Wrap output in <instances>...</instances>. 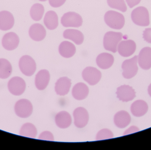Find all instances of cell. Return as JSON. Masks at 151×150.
Listing matches in <instances>:
<instances>
[{
    "mask_svg": "<svg viewBox=\"0 0 151 150\" xmlns=\"http://www.w3.org/2000/svg\"><path fill=\"white\" fill-rule=\"evenodd\" d=\"M39 139L45 141H54V137L52 133L49 131H45L40 134Z\"/></svg>",
    "mask_w": 151,
    "mask_h": 150,
    "instance_id": "cell-32",
    "label": "cell"
},
{
    "mask_svg": "<svg viewBox=\"0 0 151 150\" xmlns=\"http://www.w3.org/2000/svg\"><path fill=\"white\" fill-rule=\"evenodd\" d=\"M143 38L145 41L151 43V28H146L143 32Z\"/></svg>",
    "mask_w": 151,
    "mask_h": 150,
    "instance_id": "cell-34",
    "label": "cell"
},
{
    "mask_svg": "<svg viewBox=\"0 0 151 150\" xmlns=\"http://www.w3.org/2000/svg\"><path fill=\"white\" fill-rule=\"evenodd\" d=\"M44 8L40 4L36 3L32 5L30 10L31 17L35 21H40L43 17Z\"/></svg>",
    "mask_w": 151,
    "mask_h": 150,
    "instance_id": "cell-29",
    "label": "cell"
},
{
    "mask_svg": "<svg viewBox=\"0 0 151 150\" xmlns=\"http://www.w3.org/2000/svg\"><path fill=\"white\" fill-rule=\"evenodd\" d=\"M61 21L65 27H78L82 25L83 19L78 13L70 12L64 14Z\"/></svg>",
    "mask_w": 151,
    "mask_h": 150,
    "instance_id": "cell-8",
    "label": "cell"
},
{
    "mask_svg": "<svg viewBox=\"0 0 151 150\" xmlns=\"http://www.w3.org/2000/svg\"><path fill=\"white\" fill-rule=\"evenodd\" d=\"M29 35L31 39L35 41H40L46 37V30L44 27L40 24H33L30 27Z\"/></svg>",
    "mask_w": 151,
    "mask_h": 150,
    "instance_id": "cell-16",
    "label": "cell"
},
{
    "mask_svg": "<svg viewBox=\"0 0 151 150\" xmlns=\"http://www.w3.org/2000/svg\"><path fill=\"white\" fill-rule=\"evenodd\" d=\"M12 71L10 63L5 58H0V79H7L11 75Z\"/></svg>",
    "mask_w": 151,
    "mask_h": 150,
    "instance_id": "cell-28",
    "label": "cell"
},
{
    "mask_svg": "<svg viewBox=\"0 0 151 150\" xmlns=\"http://www.w3.org/2000/svg\"><path fill=\"white\" fill-rule=\"evenodd\" d=\"M39 1H46L47 0H39Z\"/></svg>",
    "mask_w": 151,
    "mask_h": 150,
    "instance_id": "cell-38",
    "label": "cell"
},
{
    "mask_svg": "<svg viewBox=\"0 0 151 150\" xmlns=\"http://www.w3.org/2000/svg\"><path fill=\"white\" fill-rule=\"evenodd\" d=\"M19 66L21 72L27 76L33 75L36 70L35 61L30 56L25 55L20 58Z\"/></svg>",
    "mask_w": 151,
    "mask_h": 150,
    "instance_id": "cell-5",
    "label": "cell"
},
{
    "mask_svg": "<svg viewBox=\"0 0 151 150\" xmlns=\"http://www.w3.org/2000/svg\"><path fill=\"white\" fill-rule=\"evenodd\" d=\"M19 39L15 33L10 32L5 34L2 39V44L5 49L12 50L17 48L19 44Z\"/></svg>",
    "mask_w": 151,
    "mask_h": 150,
    "instance_id": "cell-11",
    "label": "cell"
},
{
    "mask_svg": "<svg viewBox=\"0 0 151 150\" xmlns=\"http://www.w3.org/2000/svg\"><path fill=\"white\" fill-rule=\"evenodd\" d=\"M131 19L135 24L140 26H148L150 24L149 11L143 6L137 7L132 11Z\"/></svg>",
    "mask_w": 151,
    "mask_h": 150,
    "instance_id": "cell-3",
    "label": "cell"
},
{
    "mask_svg": "<svg viewBox=\"0 0 151 150\" xmlns=\"http://www.w3.org/2000/svg\"><path fill=\"white\" fill-rule=\"evenodd\" d=\"M136 50V44L132 40L121 42L118 47V51L122 56L128 57L132 56Z\"/></svg>",
    "mask_w": 151,
    "mask_h": 150,
    "instance_id": "cell-13",
    "label": "cell"
},
{
    "mask_svg": "<svg viewBox=\"0 0 151 150\" xmlns=\"http://www.w3.org/2000/svg\"><path fill=\"white\" fill-rule=\"evenodd\" d=\"M148 93H149V95L151 97V84L148 87Z\"/></svg>",
    "mask_w": 151,
    "mask_h": 150,
    "instance_id": "cell-37",
    "label": "cell"
},
{
    "mask_svg": "<svg viewBox=\"0 0 151 150\" xmlns=\"http://www.w3.org/2000/svg\"><path fill=\"white\" fill-rule=\"evenodd\" d=\"M26 87V84L25 81L18 76L12 78L8 82V89L13 95H21L24 92Z\"/></svg>",
    "mask_w": 151,
    "mask_h": 150,
    "instance_id": "cell-7",
    "label": "cell"
},
{
    "mask_svg": "<svg viewBox=\"0 0 151 150\" xmlns=\"http://www.w3.org/2000/svg\"><path fill=\"white\" fill-rule=\"evenodd\" d=\"M114 124L117 127L123 128L127 126L131 121V117L128 112L125 111L118 112L114 116Z\"/></svg>",
    "mask_w": 151,
    "mask_h": 150,
    "instance_id": "cell-20",
    "label": "cell"
},
{
    "mask_svg": "<svg viewBox=\"0 0 151 150\" xmlns=\"http://www.w3.org/2000/svg\"><path fill=\"white\" fill-rule=\"evenodd\" d=\"M71 86V80L66 77H62L55 83V90L58 95L65 96L70 91Z\"/></svg>",
    "mask_w": 151,
    "mask_h": 150,
    "instance_id": "cell-17",
    "label": "cell"
},
{
    "mask_svg": "<svg viewBox=\"0 0 151 150\" xmlns=\"http://www.w3.org/2000/svg\"><path fill=\"white\" fill-rule=\"evenodd\" d=\"M104 21L109 27L117 30L122 29L125 23V17L122 14L112 10L105 13Z\"/></svg>",
    "mask_w": 151,
    "mask_h": 150,
    "instance_id": "cell-1",
    "label": "cell"
},
{
    "mask_svg": "<svg viewBox=\"0 0 151 150\" xmlns=\"http://www.w3.org/2000/svg\"><path fill=\"white\" fill-rule=\"evenodd\" d=\"M14 25V17L10 12L7 11L0 12V30H10L13 27Z\"/></svg>",
    "mask_w": 151,
    "mask_h": 150,
    "instance_id": "cell-18",
    "label": "cell"
},
{
    "mask_svg": "<svg viewBox=\"0 0 151 150\" xmlns=\"http://www.w3.org/2000/svg\"><path fill=\"white\" fill-rule=\"evenodd\" d=\"M117 97L123 102L132 101L136 97V92L132 87L129 85H123L117 88Z\"/></svg>",
    "mask_w": 151,
    "mask_h": 150,
    "instance_id": "cell-12",
    "label": "cell"
},
{
    "mask_svg": "<svg viewBox=\"0 0 151 150\" xmlns=\"http://www.w3.org/2000/svg\"><path fill=\"white\" fill-rule=\"evenodd\" d=\"M63 37L74 42L77 45H81L83 42L84 36L82 33L75 29H66L63 32Z\"/></svg>",
    "mask_w": 151,
    "mask_h": 150,
    "instance_id": "cell-25",
    "label": "cell"
},
{
    "mask_svg": "<svg viewBox=\"0 0 151 150\" xmlns=\"http://www.w3.org/2000/svg\"><path fill=\"white\" fill-rule=\"evenodd\" d=\"M50 80V74L47 70H42L35 76V85L37 89L43 90L47 87Z\"/></svg>",
    "mask_w": 151,
    "mask_h": 150,
    "instance_id": "cell-15",
    "label": "cell"
},
{
    "mask_svg": "<svg viewBox=\"0 0 151 150\" xmlns=\"http://www.w3.org/2000/svg\"><path fill=\"white\" fill-rule=\"evenodd\" d=\"M43 21L46 27L49 30H54L58 26V17L53 11H49L46 13Z\"/></svg>",
    "mask_w": 151,
    "mask_h": 150,
    "instance_id": "cell-26",
    "label": "cell"
},
{
    "mask_svg": "<svg viewBox=\"0 0 151 150\" xmlns=\"http://www.w3.org/2000/svg\"><path fill=\"white\" fill-rule=\"evenodd\" d=\"M74 125L78 128H81L86 126L89 120L88 112L83 107H78L73 112Z\"/></svg>",
    "mask_w": 151,
    "mask_h": 150,
    "instance_id": "cell-10",
    "label": "cell"
},
{
    "mask_svg": "<svg viewBox=\"0 0 151 150\" xmlns=\"http://www.w3.org/2000/svg\"><path fill=\"white\" fill-rule=\"evenodd\" d=\"M130 110L134 116L136 117H142L148 111V104L143 100H137L132 104Z\"/></svg>",
    "mask_w": 151,
    "mask_h": 150,
    "instance_id": "cell-23",
    "label": "cell"
},
{
    "mask_svg": "<svg viewBox=\"0 0 151 150\" xmlns=\"http://www.w3.org/2000/svg\"><path fill=\"white\" fill-rule=\"evenodd\" d=\"M66 0H49L50 4L54 8L61 7L66 1Z\"/></svg>",
    "mask_w": 151,
    "mask_h": 150,
    "instance_id": "cell-33",
    "label": "cell"
},
{
    "mask_svg": "<svg viewBox=\"0 0 151 150\" xmlns=\"http://www.w3.org/2000/svg\"><path fill=\"white\" fill-rule=\"evenodd\" d=\"M83 79L91 86L97 84L102 77L101 72L95 67L89 66L83 70L82 74Z\"/></svg>",
    "mask_w": 151,
    "mask_h": 150,
    "instance_id": "cell-9",
    "label": "cell"
},
{
    "mask_svg": "<svg viewBox=\"0 0 151 150\" xmlns=\"http://www.w3.org/2000/svg\"><path fill=\"white\" fill-rule=\"evenodd\" d=\"M55 121L58 127L64 129L70 126L72 120L69 112L63 111L57 114L55 118Z\"/></svg>",
    "mask_w": 151,
    "mask_h": 150,
    "instance_id": "cell-19",
    "label": "cell"
},
{
    "mask_svg": "<svg viewBox=\"0 0 151 150\" xmlns=\"http://www.w3.org/2000/svg\"><path fill=\"white\" fill-rule=\"evenodd\" d=\"M97 65L101 69H109L113 64L114 58L109 53H102L99 54L96 59Z\"/></svg>",
    "mask_w": 151,
    "mask_h": 150,
    "instance_id": "cell-21",
    "label": "cell"
},
{
    "mask_svg": "<svg viewBox=\"0 0 151 150\" xmlns=\"http://www.w3.org/2000/svg\"><path fill=\"white\" fill-rule=\"evenodd\" d=\"M37 134V130L34 125L32 123H27L24 124L19 131L21 136L28 138H35Z\"/></svg>",
    "mask_w": 151,
    "mask_h": 150,
    "instance_id": "cell-27",
    "label": "cell"
},
{
    "mask_svg": "<svg viewBox=\"0 0 151 150\" xmlns=\"http://www.w3.org/2000/svg\"><path fill=\"white\" fill-rule=\"evenodd\" d=\"M14 110L18 117L26 118L30 117L32 113V105L27 99H20L15 104Z\"/></svg>",
    "mask_w": 151,
    "mask_h": 150,
    "instance_id": "cell-4",
    "label": "cell"
},
{
    "mask_svg": "<svg viewBox=\"0 0 151 150\" xmlns=\"http://www.w3.org/2000/svg\"><path fill=\"white\" fill-rule=\"evenodd\" d=\"M76 49L75 45L70 42L65 41L59 45V52L61 56L65 58H70L75 55Z\"/></svg>",
    "mask_w": 151,
    "mask_h": 150,
    "instance_id": "cell-24",
    "label": "cell"
},
{
    "mask_svg": "<svg viewBox=\"0 0 151 150\" xmlns=\"http://www.w3.org/2000/svg\"><path fill=\"white\" fill-rule=\"evenodd\" d=\"M88 87L82 82L77 83L73 87L72 89L73 96L77 100H83L85 99L89 94Z\"/></svg>",
    "mask_w": 151,
    "mask_h": 150,
    "instance_id": "cell-22",
    "label": "cell"
},
{
    "mask_svg": "<svg viewBox=\"0 0 151 150\" xmlns=\"http://www.w3.org/2000/svg\"><path fill=\"white\" fill-rule=\"evenodd\" d=\"M126 1L129 6L130 8H132L134 6L139 4L141 0H126Z\"/></svg>",
    "mask_w": 151,
    "mask_h": 150,
    "instance_id": "cell-36",
    "label": "cell"
},
{
    "mask_svg": "<svg viewBox=\"0 0 151 150\" xmlns=\"http://www.w3.org/2000/svg\"><path fill=\"white\" fill-rule=\"evenodd\" d=\"M138 56H136L132 58L127 59L123 62L122 68L123 70L122 75L127 79H130L134 77L138 71L137 63Z\"/></svg>",
    "mask_w": 151,
    "mask_h": 150,
    "instance_id": "cell-6",
    "label": "cell"
},
{
    "mask_svg": "<svg viewBox=\"0 0 151 150\" xmlns=\"http://www.w3.org/2000/svg\"><path fill=\"white\" fill-rule=\"evenodd\" d=\"M114 135L112 132L108 129L104 128L99 131L96 136V141L106 140L113 138Z\"/></svg>",
    "mask_w": 151,
    "mask_h": 150,
    "instance_id": "cell-31",
    "label": "cell"
},
{
    "mask_svg": "<svg viewBox=\"0 0 151 150\" xmlns=\"http://www.w3.org/2000/svg\"><path fill=\"white\" fill-rule=\"evenodd\" d=\"M107 4L111 8L116 9L122 12L127 11V5L124 0H107Z\"/></svg>",
    "mask_w": 151,
    "mask_h": 150,
    "instance_id": "cell-30",
    "label": "cell"
},
{
    "mask_svg": "<svg viewBox=\"0 0 151 150\" xmlns=\"http://www.w3.org/2000/svg\"><path fill=\"white\" fill-rule=\"evenodd\" d=\"M139 131L140 130L138 128L135 126H132L125 131V133H124V135H127L130 134L134 133L139 132Z\"/></svg>",
    "mask_w": 151,
    "mask_h": 150,
    "instance_id": "cell-35",
    "label": "cell"
},
{
    "mask_svg": "<svg viewBox=\"0 0 151 150\" xmlns=\"http://www.w3.org/2000/svg\"><path fill=\"white\" fill-rule=\"evenodd\" d=\"M122 34L119 32H107L104 36V48L106 50L116 53L118 44L122 40Z\"/></svg>",
    "mask_w": 151,
    "mask_h": 150,
    "instance_id": "cell-2",
    "label": "cell"
},
{
    "mask_svg": "<svg viewBox=\"0 0 151 150\" xmlns=\"http://www.w3.org/2000/svg\"><path fill=\"white\" fill-rule=\"evenodd\" d=\"M139 66L142 69L148 70L151 67V48L145 47L141 50L138 56Z\"/></svg>",
    "mask_w": 151,
    "mask_h": 150,
    "instance_id": "cell-14",
    "label": "cell"
}]
</instances>
